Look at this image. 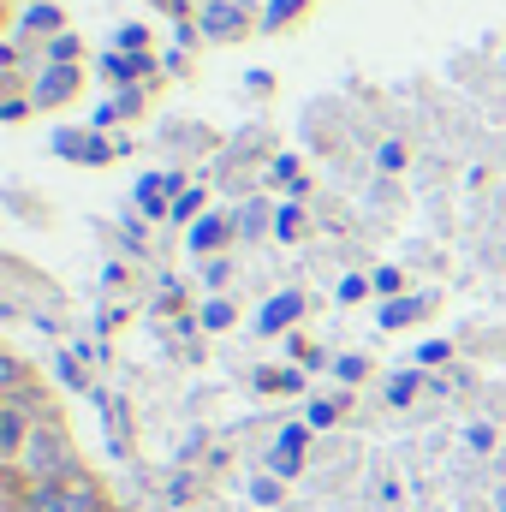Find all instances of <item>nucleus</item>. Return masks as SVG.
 <instances>
[{
    "label": "nucleus",
    "mask_w": 506,
    "mask_h": 512,
    "mask_svg": "<svg viewBox=\"0 0 506 512\" xmlns=\"http://www.w3.org/2000/svg\"><path fill=\"white\" fill-rule=\"evenodd\" d=\"M173 221H203V191H197V185H185V191L173 197Z\"/></svg>",
    "instance_id": "14"
},
{
    "label": "nucleus",
    "mask_w": 506,
    "mask_h": 512,
    "mask_svg": "<svg viewBox=\"0 0 506 512\" xmlns=\"http://www.w3.org/2000/svg\"><path fill=\"white\" fill-rule=\"evenodd\" d=\"M251 501H256V507H280V501H286V483H280V477H256Z\"/></svg>",
    "instance_id": "16"
},
{
    "label": "nucleus",
    "mask_w": 506,
    "mask_h": 512,
    "mask_svg": "<svg viewBox=\"0 0 506 512\" xmlns=\"http://www.w3.org/2000/svg\"><path fill=\"white\" fill-rule=\"evenodd\" d=\"M304 441H310V423H286V429L274 435V447H268L274 477H298V465H304Z\"/></svg>",
    "instance_id": "6"
},
{
    "label": "nucleus",
    "mask_w": 506,
    "mask_h": 512,
    "mask_svg": "<svg viewBox=\"0 0 506 512\" xmlns=\"http://www.w3.org/2000/svg\"><path fill=\"white\" fill-rule=\"evenodd\" d=\"M72 60H78V36H72V30L48 36V66H72Z\"/></svg>",
    "instance_id": "13"
},
{
    "label": "nucleus",
    "mask_w": 506,
    "mask_h": 512,
    "mask_svg": "<svg viewBox=\"0 0 506 512\" xmlns=\"http://www.w3.org/2000/svg\"><path fill=\"white\" fill-rule=\"evenodd\" d=\"M262 393H304V370H256Z\"/></svg>",
    "instance_id": "12"
},
{
    "label": "nucleus",
    "mask_w": 506,
    "mask_h": 512,
    "mask_svg": "<svg viewBox=\"0 0 506 512\" xmlns=\"http://www.w3.org/2000/svg\"><path fill=\"white\" fill-rule=\"evenodd\" d=\"M78 84H84L78 66H42L36 84H30V102H36V108H66V102L78 96Z\"/></svg>",
    "instance_id": "4"
},
{
    "label": "nucleus",
    "mask_w": 506,
    "mask_h": 512,
    "mask_svg": "<svg viewBox=\"0 0 506 512\" xmlns=\"http://www.w3.org/2000/svg\"><path fill=\"white\" fill-rule=\"evenodd\" d=\"M340 411H346V399H316V405H310V429H328Z\"/></svg>",
    "instance_id": "21"
},
{
    "label": "nucleus",
    "mask_w": 506,
    "mask_h": 512,
    "mask_svg": "<svg viewBox=\"0 0 506 512\" xmlns=\"http://www.w3.org/2000/svg\"><path fill=\"white\" fill-rule=\"evenodd\" d=\"M54 149H60L66 161H84V167H102L108 155H120V143H108V137H96V131H60Z\"/></svg>",
    "instance_id": "5"
},
{
    "label": "nucleus",
    "mask_w": 506,
    "mask_h": 512,
    "mask_svg": "<svg viewBox=\"0 0 506 512\" xmlns=\"http://www.w3.org/2000/svg\"><path fill=\"white\" fill-rule=\"evenodd\" d=\"M120 54H149V30L143 24H126L120 30Z\"/></svg>",
    "instance_id": "23"
},
{
    "label": "nucleus",
    "mask_w": 506,
    "mask_h": 512,
    "mask_svg": "<svg viewBox=\"0 0 506 512\" xmlns=\"http://www.w3.org/2000/svg\"><path fill=\"white\" fill-rule=\"evenodd\" d=\"M364 370H370L364 358H340V364H334V376H340V382H364Z\"/></svg>",
    "instance_id": "27"
},
{
    "label": "nucleus",
    "mask_w": 506,
    "mask_h": 512,
    "mask_svg": "<svg viewBox=\"0 0 506 512\" xmlns=\"http://www.w3.org/2000/svg\"><path fill=\"white\" fill-rule=\"evenodd\" d=\"M376 161H381V173H399V167H405V149H399V143H381Z\"/></svg>",
    "instance_id": "25"
},
{
    "label": "nucleus",
    "mask_w": 506,
    "mask_h": 512,
    "mask_svg": "<svg viewBox=\"0 0 506 512\" xmlns=\"http://www.w3.org/2000/svg\"><path fill=\"white\" fill-rule=\"evenodd\" d=\"M30 108H36V102H30V96H12V102H6V108H0V120H6V126H18V120H24V114H30Z\"/></svg>",
    "instance_id": "26"
},
{
    "label": "nucleus",
    "mask_w": 506,
    "mask_h": 512,
    "mask_svg": "<svg viewBox=\"0 0 506 512\" xmlns=\"http://www.w3.org/2000/svg\"><path fill=\"white\" fill-rule=\"evenodd\" d=\"M114 108H120V120H126V114H137V108H143V90H137V84H126V90H120V102H114Z\"/></svg>",
    "instance_id": "28"
},
{
    "label": "nucleus",
    "mask_w": 506,
    "mask_h": 512,
    "mask_svg": "<svg viewBox=\"0 0 506 512\" xmlns=\"http://www.w3.org/2000/svg\"><path fill=\"white\" fill-rule=\"evenodd\" d=\"M233 227H245V233H262V203H251V209H245V221H233Z\"/></svg>",
    "instance_id": "30"
},
{
    "label": "nucleus",
    "mask_w": 506,
    "mask_h": 512,
    "mask_svg": "<svg viewBox=\"0 0 506 512\" xmlns=\"http://www.w3.org/2000/svg\"><path fill=\"white\" fill-rule=\"evenodd\" d=\"M12 477H18V483H66V477H84V453L72 447V435H66L60 417H48V423L30 429V441H24Z\"/></svg>",
    "instance_id": "1"
},
{
    "label": "nucleus",
    "mask_w": 506,
    "mask_h": 512,
    "mask_svg": "<svg viewBox=\"0 0 506 512\" xmlns=\"http://www.w3.org/2000/svg\"><path fill=\"white\" fill-rule=\"evenodd\" d=\"M227 239H233V221H227V215H203V221H191V251L197 256L221 251Z\"/></svg>",
    "instance_id": "8"
},
{
    "label": "nucleus",
    "mask_w": 506,
    "mask_h": 512,
    "mask_svg": "<svg viewBox=\"0 0 506 512\" xmlns=\"http://www.w3.org/2000/svg\"><path fill=\"white\" fill-rule=\"evenodd\" d=\"M24 30H48V36H60V6H30V12H24Z\"/></svg>",
    "instance_id": "17"
},
{
    "label": "nucleus",
    "mask_w": 506,
    "mask_h": 512,
    "mask_svg": "<svg viewBox=\"0 0 506 512\" xmlns=\"http://www.w3.org/2000/svg\"><path fill=\"white\" fill-rule=\"evenodd\" d=\"M304 316V292H274L268 304H262V316H256V334H280V328H292Z\"/></svg>",
    "instance_id": "7"
},
{
    "label": "nucleus",
    "mask_w": 506,
    "mask_h": 512,
    "mask_svg": "<svg viewBox=\"0 0 506 512\" xmlns=\"http://www.w3.org/2000/svg\"><path fill=\"white\" fill-rule=\"evenodd\" d=\"M298 227H304V209H298V203H286V209H274V233H280V239H292Z\"/></svg>",
    "instance_id": "20"
},
{
    "label": "nucleus",
    "mask_w": 506,
    "mask_h": 512,
    "mask_svg": "<svg viewBox=\"0 0 506 512\" xmlns=\"http://www.w3.org/2000/svg\"><path fill=\"white\" fill-rule=\"evenodd\" d=\"M370 286H376L381 298H399V286H405V274H399V268H376V274H370Z\"/></svg>",
    "instance_id": "22"
},
{
    "label": "nucleus",
    "mask_w": 506,
    "mask_h": 512,
    "mask_svg": "<svg viewBox=\"0 0 506 512\" xmlns=\"http://www.w3.org/2000/svg\"><path fill=\"white\" fill-rule=\"evenodd\" d=\"M197 322H203V328H215V334H221V328H233V304H227V298H209V304H203V316H197Z\"/></svg>",
    "instance_id": "18"
},
{
    "label": "nucleus",
    "mask_w": 506,
    "mask_h": 512,
    "mask_svg": "<svg viewBox=\"0 0 506 512\" xmlns=\"http://www.w3.org/2000/svg\"><path fill=\"white\" fill-rule=\"evenodd\" d=\"M447 358H453L447 340H423V346H417V370H435V364H447Z\"/></svg>",
    "instance_id": "19"
},
{
    "label": "nucleus",
    "mask_w": 506,
    "mask_h": 512,
    "mask_svg": "<svg viewBox=\"0 0 506 512\" xmlns=\"http://www.w3.org/2000/svg\"><path fill=\"white\" fill-rule=\"evenodd\" d=\"M465 441L483 453V447H495V429H489V423H471V429H465Z\"/></svg>",
    "instance_id": "29"
},
{
    "label": "nucleus",
    "mask_w": 506,
    "mask_h": 512,
    "mask_svg": "<svg viewBox=\"0 0 506 512\" xmlns=\"http://www.w3.org/2000/svg\"><path fill=\"white\" fill-rule=\"evenodd\" d=\"M12 477V471H6ZM18 483V477H12ZM24 489V501H30V512H114V501H108V489H102V477H66V483H18Z\"/></svg>",
    "instance_id": "2"
},
{
    "label": "nucleus",
    "mask_w": 506,
    "mask_h": 512,
    "mask_svg": "<svg viewBox=\"0 0 506 512\" xmlns=\"http://www.w3.org/2000/svg\"><path fill=\"white\" fill-rule=\"evenodd\" d=\"M417 387H423V370H399V376H387V405L399 411V405H411L417 399Z\"/></svg>",
    "instance_id": "11"
},
{
    "label": "nucleus",
    "mask_w": 506,
    "mask_h": 512,
    "mask_svg": "<svg viewBox=\"0 0 506 512\" xmlns=\"http://www.w3.org/2000/svg\"><path fill=\"white\" fill-rule=\"evenodd\" d=\"M102 72L120 84H137V78H149V54H102Z\"/></svg>",
    "instance_id": "10"
},
{
    "label": "nucleus",
    "mask_w": 506,
    "mask_h": 512,
    "mask_svg": "<svg viewBox=\"0 0 506 512\" xmlns=\"http://www.w3.org/2000/svg\"><path fill=\"white\" fill-rule=\"evenodd\" d=\"M364 292H376V286H370L364 274H346V280H340V304H358Z\"/></svg>",
    "instance_id": "24"
},
{
    "label": "nucleus",
    "mask_w": 506,
    "mask_h": 512,
    "mask_svg": "<svg viewBox=\"0 0 506 512\" xmlns=\"http://www.w3.org/2000/svg\"><path fill=\"white\" fill-rule=\"evenodd\" d=\"M429 304L435 298H387L381 304V328H411L417 316H429Z\"/></svg>",
    "instance_id": "9"
},
{
    "label": "nucleus",
    "mask_w": 506,
    "mask_h": 512,
    "mask_svg": "<svg viewBox=\"0 0 506 512\" xmlns=\"http://www.w3.org/2000/svg\"><path fill=\"white\" fill-rule=\"evenodd\" d=\"M197 30H203V36H215V42H233V36H245V30H251V6H245V0H203Z\"/></svg>",
    "instance_id": "3"
},
{
    "label": "nucleus",
    "mask_w": 506,
    "mask_h": 512,
    "mask_svg": "<svg viewBox=\"0 0 506 512\" xmlns=\"http://www.w3.org/2000/svg\"><path fill=\"white\" fill-rule=\"evenodd\" d=\"M304 12V0H268V12H262V30H280V24H292Z\"/></svg>",
    "instance_id": "15"
}]
</instances>
